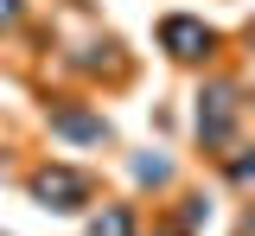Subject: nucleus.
Returning <instances> with one entry per match:
<instances>
[{
  "mask_svg": "<svg viewBox=\"0 0 255 236\" xmlns=\"http://www.w3.org/2000/svg\"><path fill=\"white\" fill-rule=\"evenodd\" d=\"M32 185H38V198H51L58 211H77V204L90 198V179H83V172H70V166H51V172H38Z\"/></svg>",
  "mask_w": 255,
  "mask_h": 236,
  "instance_id": "nucleus-1",
  "label": "nucleus"
},
{
  "mask_svg": "<svg viewBox=\"0 0 255 236\" xmlns=\"http://www.w3.org/2000/svg\"><path fill=\"white\" fill-rule=\"evenodd\" d=\"M159 38H166L172 58H204V51H211V26H198V19H185V13H172V19L159 26Z\"/></svg>",
  "mask_w": 255,
  "mask_h": 236,
  "instance_id": "nucleus-2",
  "label": "nucleus"
},
{
  "mask_svg": "<svg viewBox=\"0 0 255 236\" xmlns=\"http://www.w3.org/2000/svg\"><path fill=\"white\" fill-rule=\"evenodd\" d=\"M58 128H64V134H77V140H102V134H109L102 121H90V115H58Z\"/></svg>",
  "mask_w": 255,
  "mask_h": 236,
  "instance_id": "nucleus-3",
  "label": "nucleus"
},
{
  "mask_svg": "<svg viewBox=\"0 0 255 236\" xmlns=\"http://www.w3.org/2000/svg\"><path fill=\"white\" fill-rule=\"evenodd\" d=\"M128 230H134V224H128V211H109V217L96 224V236H128Z\"/></svg>",
  "mask_w": 255,
  "mask_h": 236,
  "instance_id": "nucleus-4",
  "label": "nucleus"
},
{
  "mask_svg": "<svg viewBox=\"0 0 255 236\" xmlns=\"http://www.w3.org/2000/svg\"><path fill=\"white\" fill-rule=\"evenodd\" d=\"M13 13H19V0H0V26H6V19H13Z\"/></svg>",
  "mask_w": 255,
  "mask_h": 236,
  "instance_id": "nucleus-5",
  "label": "nucleus"
},
{
  "mask_svg": "<svg viewBox=\"0 0 255 236\" xmlns=\"http://www.w3.org/2000/svg\"><path fill=\"white\" fill-rule=\"evenodd\" d=\"M236 179H255V160H243V166H236Z\"/></svg>",
  "mask_w": 255,
  "mask_h": 236,
  "instance_id": "nucleus-6",
  "label": "nucleus"
},
{
  "mask_svg": "<svg viewBox=\"0 0 255 236\" xmlns=\"http://www.w3.org/2000/svg\"><path fill=\"white\" fill-rule=\"evenodd\" d=\"M249 45H255V26H249Z\"/></svg>",
  "mask_w": 255,
  "mask_h": 236,
  "instance_id": "nucleus-7",
  "label": "nucleus"
}]
</instances>
